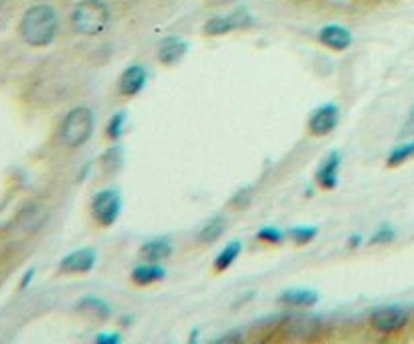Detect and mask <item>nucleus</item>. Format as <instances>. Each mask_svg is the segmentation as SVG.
I'll list each match as a JSON object with an SVG mask.
<instances>
[{"label":"nucleus","instance_id":"1","mask_svg":"<svg viewBox=\"0 0 414 344\" xmlns=\"http://www.w3.org/2000/svg\"><path fill=\"white\" fill-rule=\"evenodd\" d=\"M59 31L57 10L49 4H35L22 15L19 33L22 41L31 47H47L55 41Z\"/></svg>","mask_w":414,"mask_h":344},{"label":"nucleus","instance_id":"2","mask_svg":"<svg viewBox=\"0 0 414 344\" xmlns=\"http://www.w3.org/2000/svg\"><path fill=\"white\" fill-rule=\"evenodd\" d=\"M109 21H111V15L104 0H83L71 13L73 29L85 37L102 35L109 26Z\"/></svg>","mask_w":414,"mask_h":344},{"label":"nucleus","instance_id":"3","mask_svg":"<svg viewBox=\"0 0 414 344\" xmlns=\"http://www.w3.org/2000/svg\"><path fill=\"white\" fill-rule=\"evenodd\" d=\"M93 111L89 108H73L65 118H63L61 126H59V142L67 148H79L83 146L91 134H93Z\"/></svg>","mask_w":414,"mask_h":344},{"label":"nucleus","instance_id":"4","mask_svg":"<svg viewBox=\"0 0 414 344\" xmlns=\"http://www.w3.org/2000/svg\"><path fill=\"white\" fill-rule=\"evenodd\" d=\"M122 213V196L118 191L105 189L93 196L91 201V215L95 219L97 225L102 227H111L118 217Z\"/></svg>","mask_w":414,"mask_h":344},{"label":"nucleus","instance_id":"5","mask_svg":"<svg viewBox=\"0 0 414 344\" xmlns=\"http://www.w3.org/2000/svg\"><path fill=\"white\" fill-rule=\"evenodd\" d=\"M408 324V312L400 306H382L370 314V326L378 334H396Z\"/></svg>","mask_w":414,"mask_h":344},{"label":"nucleus","instance_id":"6","mask_svg":"<svg viewBox=\"0 0 414 344\" xmlns=\"http://www.w3.org/2000/svg\"><path fill=\"white\" fill-rule=\"evenodd\" d=\"M337 122H340V108L333 106V104H328V106H321L311 114L308 128H310L311 136L324 138L337 128Z\"/></svg>","mask_w":414,"mask_h":344},{"label":"nucleus","instance_id":"7","mask_svg":"<svg viewBox=\"0 0 414 344\" xmlns=\"http://www.w3.org/2000/svg\"><path fill=\"white\" fill-rule=\"evenodd\" d=\"M250 17L247 13L239 10L234 15H228V17H212L210 21L205 24V33L212 35V37H218V35H227L234 29H245L250 24Z\"/></svg>","mask_w":414,"mask_h":344},{"label":"nucleus","instance_id":"8","mask_svg":"<svg viewBox=\"0 0 414 344\" xmlns=\"http://www.w3.org/2000/svg\"><path fill=\"white\" fill-rule=\"evenodd\" d=\"M319 322L311 316H301V314H295L289 316L285 322H283V334L287 338H299V341H305V338H313L317 332H319Z\"/></svg>","mask_w":414,"mask_h":344},{"label":"nucleus","instance_id":"9","mask_svg":"<svg viewBox=\"0 0 414 344\" xmlns=\"http://www.w3.org/2000/svg\"><path fill=\"white\" fill-rule=\"evenodd\" d=\"M95 265V251L93 249H79L69 253L59 263L63 274H89Z\"/></svg>","mask_w":414,"mask_h":344},{"label":"nucleus","instance_id":"10","mask_svg":"<svg viewBox=\"0 0 414 344\" xmlns=\"http://www.w3.org/2000/svg\"><path fill=\"white\" fill-rule=\"evenodd\" d=\"M145 81H148V71L142 65H132L120 77V93L125 97H134L144 89Z\"/></svg>","mask_w":414,"mask_h":344},{"label":"nucleus","instance_id":"11","mask_svg":"<svg viewBox=\"0 0 414 344\" xmlns=\"http://www.w3.org/2000/svg\"><path fill=\"white\" fill-rule=\"evenodd\" d=\"M319 41L331 51H346L352 45V33L346 26L328 24L319 31Z\"/></svg>","mask_w":414,"mask_h":344},{"label":"nucleus","instance_id":"12","mask_svg":"<svg viewBox=\"0 0 414 344\" xmlns=\"http://www.w3.org/2000/svg\"><path fill=\"white\" fill-rule=\"evenodd\" d=\"M340 164H342V158L337 152H331L330 156L319 164L317 169V185L326 191H333L337 187V171H340Z\"/></svg>","mask_w":414,"mask_h":344},{"label":"nucleus","instance_id":"13","mask_svg":"<svg viewBox=\"0 0 414 344\" xmlns=\"http://www.w3.org/2000/svg\"><path fill=\"white\" fill-rule=\"evenodd\" d=\"M188 45L178 39V37H168L160 43V49H158V57L160 61L164 65H174L178 63L184 55H186Z\"/></svg>","mask_w":414,"mask_h":344},{"label":"nucleus","instance_id":"14","mask_svg":"<svg viewBox=\"0 0 414 344\" xmlns=\"http://www.w3.org/2000/svg\"><path fill=\"white\" fill-rule=\"evenodd\" d=\"M166 278V272L164 267H160L158 263H148V265H138V267H134V272H132V281L136 283V286H152V283H158V281H162Z\"/></svg>","mask_w":414,"mask_h":344},{"label":"nucleus","instance_id":"15","mask_svg":"<svg viewBox=\"0 0 414 344\" xmlns=\"http://www.w3.org/2000/svg\"><path fill=\"white\" fill-rule=\"evenodd\" d=\"M77 312L83 314V316H87V318H91V320H105V318H109L111 308L99 298L87 296V298L77 302Z\"/></svg>","mask_w":414,"mask_h":344},{"label":"nucleus","instance_id":"16","mask_svg":"<svg viewBox=\"0 0 414 344\" xmlns=\"http://www.w3.org/2000/svg\"><path fill=\"white\" fill-rule=\"evenodd\" d=\"M319 296L313 290H287L279 296V304L293 306V308H310L313 304H317Z\"/></svg>","mask_w":414,"mask_h":344},{"label":"nucleus","instance_id":"17","mask_svg":"<svg viewBox=\"0 0 414 344\" xmlns=\"http://www.w3.org/2000/svg\"><path fill=\"white\" fill-rule=\"evenodd\" d=\"M140 253L148 261L158 263V261H162V259L172 256V243L168 239H152V241H148V243L142 245Z\"/></svg>","mask_w":414,"mask_h":344},{"label":"nucleus","instance_id":"18","mask_svg":"<svg viewBox=\"0 0 414 344\" xmlns=\"http://www.w3.org/2000/svg\"><path fill=\"white\" fill-rule=\"evenodd\" d=\"M241 251H243V243H241V241H230L227 247L216 256V259H214V269H216V272H225V269H228V267L237 261V258L241 256Z\"/></svg>","mask_w":414,"mask_h":344},{"label":"nucleus","instance_id":"19","mask_svg":"<svg viewBox=\"0 0 414 344\" xmlns=\"http://www.w3.org/2000/svg\"><path fill=\"white\" fill-rule=\"evenodd\" d=\"M225 229H227V219L214 217V219H210L207 225L202 227L198 239H200V243H214L216 239H221V235L225 233Z\"/></svg>","mask_w":414,"mask_h":344},{"label":"nucleus","instance_id":"20","mask_svg":"<svg viewBox=\"0 0 414 344\" xmlns=\"http://www.w3.org/2000/svg\"><path fill=\"white\" fill-rule=\"evenodd\" d=\"M411 158H414V142H406V144L396 146V148L388 154L386 164H388V169H396V166L404 164V162L411 160Z\"/></svg>","mask_w":414,"mask_h":344},{"label":"nucleus","instance_id":"21","mask_svg":"<svg viewBox=\"0 0 414 344\" xmlns=\"http://www.w3.org/2000/svg\"><path fill=\"white\" fill-rule=\"evenodd\" d=\"M125 120H127L125 111H118V114L111 116V120H109V124H107V136H109L111 142L122 140L125 130Z\"/></svg>","mask_w":414,"mask_h":344},{"label":"nucleus","instance_id":"22","mask_svg":"<svg viewBox=\"0 0 414 344\" xmlns=\"http://www.w3.org/2000/svg\"><path fill=\"white\" fill-rule=\"evenodd\" d=\"M289 239L295 245H305L315 239L317 235V227H291L289 229Z\"/></svg>","mask_w":414,"mask_h":344},{"label":"nucleus","instance_id":"23","mask_svg":"<svg viewBox=\"0 0 414 344\" xmlns=\"http://www.w3.org/2000/svg\"><path fill=\"white\" fill-rule=\"evenodd\" d=\"M102 164H104L105 172L118 171V169L122 166V148H120L118 144L111 146V148L102 156Z\"/></svg>","mask_w":414,"mask_h":344},{"label":"nucleus","instance_id":"24","mask_svg":"<svg viewBox=\"0 0 414 344\" xmlns=\"http://www.w3.org/2000/svg\"><path fill=\"white\" fill-rule=\"evenodd\" d=\"M257 239L263 241V243H269V245H279L283 241V233L275 227H263L259 233H257Z\"/></svg>","mask_w":414,"mask_h":344},{"label":"nucleus","instance_id":"25","mask_svg":"<svg viewBox=\"0 0 414 344\" xmlns=\"http://www.w3.org/2000/svg\"><path fill=\"white\" fill-rule=\"evenodd\" d=\"M394 239V229L388 225H382L372 237H370V245H380V243H390Z\"/></svg>","mask_w":414,"mask_h":344},{"label":"nucleus","instance_id":"26","mask_svg":"<svg viewBox=\"0 0 414 344\" xmlns=\"http://www.w3.org/2000/svg\"><path fill=\"white\" fill-rule=\"evenodd\" d=\"M120 336L118 334H99L97 338H95V344H120Z\"/></svg>","mask_w":414,"mask_h":344},{"label":"nucleus","instance_id":"27","mask_svg":"<svg viewBox=\"0 0 414 344\" xmlns=\"http://www.w3.org/2000/svg\"><path fill=\"white\" fill-rule=\"evenodd\" d=\"M414 134V109L411 111V116H408V120H406V124H404V130L400 132V136H413Z\"/></svg>","mask_w":414,"mask_h":344},{"label":"nucleus","instance_id":"28","mask_svg":"<svg viewBox=\"0 0 414 344\" xmlns=\"http://www.w3.org/2000/svg\"><path fill=\"white\" fill-rule=\"evenodd\" d=\"M35 278V269H29L26 274H24V278L21 280V290H26V286L31 283V280Z\"/></svg>","mask_w":414,"mask_h":344},{"label":"nucleus","instance_id":"29","mask_svg":"<svg viewBox=\"0 0 414 344\" xmlns=\"http://www.w3.org/2000/svg\"><path fill=\"white\" fill-rule=\"evenodd\" d=\"M360 239H362L360 235L352 237V239H350V247H358V245H360Z\"/></svg>","mask_w":414,"mask_h":344},{"label":"nucleus","instance_id":"30","mask_svg":"<svg viewBox=\"0 0 414 344\" xmlns=\"http://www.w3.org/2000/svg\"><path fill=\"white\" fill-rule=\"evenodd\" d=\"M2 6H4V0H0V10H2Z\"/></svg>","mask_w":414,"mask_h":344}]
</instances>
